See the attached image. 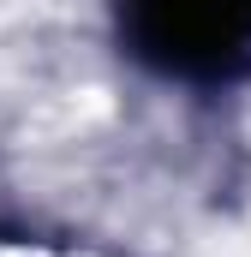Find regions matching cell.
<instances>
[{
  "label": "cell",
  "mask_w": 251,
  "mask_h": 257,
  "mask_svg": "<svg viewBox=\"0 0 251 257\" xmlns=\"http://www.w3.org/2000/svg\"><path fill=\"white\" fill-rule=\"evenodd\" d=\"M120 36L168 78H227L251 54V24L227 0H114Z\"/></svg>",
  "instance_id": "cell-1"
},
{
  "label": "cell",
  "mask_w": 251,
  "mask_h": 257,
  "mask_svg": "<svg viewBox=\"0 0 251 257\" xmlns=\"http://www.w3.org/2000/svg\"><path fill=\"white\" fill-rule=\"evenodd\" d=\"M227 6H233V12H239V18L251 24V0H227Z\"/></svg>",
  "instance_id": "cell-2"
}]
</instances>
